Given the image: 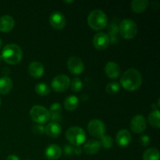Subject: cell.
Listing matches in <instances>:
<instances>
[{
	"mask_svg": "<svg viewBox=\"0 0 160 160\" xmlns=\"http://www.w3.org/2000/svg\"><path fill=\"white\" fill-rule=\"evenodd\" d=\"M147 128V120L144 116L136 115L131 119V129L136 134H141L144 132Z\"/></svg>",
	"mask_w": 160,
	"mask_h": 160,
	"instance_id": "11",
	"label": "cell"
},
{
	"mask_svg": "<svg viewBox=\"0 0 160 160\" xmlns=\"http://www.w3.org/2000/svg\"><path fill=\"white\" fill-rule=\"evenodd\" d=\"M2 105V100H1V98H0V106H1Z\"/></svg>",
	"mask_w": 160,
	"mask_h": 160,
	"instance_id": "37",
	"label": "cell"
},
{
	"mask_svg": "<svg viewBox=\"0 0 160 160\" xmlns=\"http://www.w3.org/2000/svg\"><path fill=\"white\" fill-rule=\"evenodd\" d=\"M33 131L35 134H45V127H43L42 125L38 124L36 126L34 127L33 128Z\"/></svg>",
	"mask_w": 160,
	"mask_h": 160,
	"instance_id": "31",
	"label": "cell"
},
{
	"mask_svg": "<svg viewBox=\"0 0 160 160\" xmlns=\"http://www.w3.org/2000/svg\"><path fill=\"white\" fill-rule=\"evenodd\" d=\"M120 90V84L118 82L112 81V82L108 83L106 86V91L109 95H116L118 93Z\"/></svg>",
	"mask_w": 160,
	"mask_h": 160,
	"instance_id": "26",
	"label": "cell"
},
{
	"mask_svg": "<svg viewBox=\"0 0 160 160\" xmlns=\"http://www.w3.org/2000/svg\"><path fill=\"white\" fill-rule=\"evenodd\" d=\"M6 160H20V158H19L17 156H16V155H10V156H8Z\"/></svg>",
	"mask_w": 160,
	"mask_h": 160,
	"instance_id": "34",
	"label": "cell"
},
{
	"mask_svg": "<svg viewBox=\"0 0 160 160\" xmlns=\"http://www.w3.org/2000/svg\"><path fill=\"white\" fill-rule=\"evenodd\" d=\"M49 23L54 29L61 30L65 28L67 20L62 12L56 11V12H53L50 16Z\"/></svg>",
	"mask_w": 160,
	"mask_h": 160,
	"instance_id": "12",
	"label": "cell"
},
{
	"mask_svg": "<svg viewBox=\"0 0 160 160\" xmlns=\"http://www.w3.org/2000/svg\"><path fill=\"white\" fill-rule=\"evenodd\" d=\"M12 88V81L9 77L0 78V94L6 95L11 92Z\"/></svg>",
	"mask_w": 160,
	"mask_h": 160,
	"instance_id": "20",
	"label": "cell"
},
{
	"mask_svg": "<svg viewBox=\"0 0 160 160\" xmlns=\"http://www.w3.org/2000/svg\"><path fill=\"white\" fill-rule=\"evenodd\" d=\"M148 0H134L131 2V9L136 13H142L148 8Z\"/></svg>",
	"mask_w": 160,
	"mask_h": 160,
	"instance_id": "21",
	"label": "cell"
},
{
	"mask_svg": "<svg viewBox=\"0 0 160 160\" xmlns=\"http://www.w3.org/2000/svg\"><path fill=\"white\" fill-rule=\"evenodd\" d=\"M66 138L72 145L80 147L86 140V133L83 128L72 127L66 132Z\"/></svg>",
	"mask_w": 160,
	"mask_h": 160,
	"instance_id": "5",
	"label": "cell"
},
{
	"mask_svg": "<svg viewBox=\"0 0 160 160\" xmlns=\"http://www.w3.org/2000/svg\"><path fill=\"white\" fill-rule=\"evenodd\" d=\"M28 73L32 78H40L45 73V68L42 62L38 61H33L28 66Z\"/></svg>",
	"mask_w": 160,
	"mask_h": 160,
	"instance_id": "13",
	"label": "cell"
},
{
	"mask_svg": "<svg viewBox=\"0 0 160 160\" xmlns=\"http://www.w3.org/2000/svg\"><path fill=\"white\" fill-rule=\"evenodd\" d=\"M63 151L66 156H71L73 152V148L71 145H65Z\"/></svg>",
	"mask_w": 160,
	"mask_h": 160,
	"instance_id": "32",
	"label": "cell"
},
{
	"mask_svg": "<svg viewBox=\"0 0 160 160\" xmlns=\"http://www.w3.org/2000/svg\"><path fill=\"white\" fill-rule=\"evenodd\" d=\"M67 67L72 74L79 75L84 71V64L78 56H71L67 61Z\"/></svg>",
	"mask_w": 160,
	"mask_h": 160,
	"instance_id": "9",
	"label": "cell"
},
{
	"mask_svg": "<svg viewBox=\"0 0 160 160\" xmlns=\"http://www.w3.org/2000/svg\"><path fill=\"white\" fill-rule=\"evenodd\" d=\"M15 26V20L11 16L4 15L0 17V31L3 33L10 32Z\"/></svg>",
	"mask_w": 160,
	"mask_h": 160,
	"instance_id": "16",
	"label": "cell"
},
{
	"mask_svg": "<svg viewBox=\"0 0 160 160\" xmlns=\"http://www.w3.org/2000/svg\"><path fill=\"white\" fill-rule=\"evenodd\" d=\"M64 2L65 3H73V1H65Z\"/></svg>",
	"mask_w": 160,
	"mask_h": 160,
	"instance_id": "36",
	"label": "cell"
},
{
	"mask_svg": "<svg viewBox=\"0 0 160 160\" xmlns=\"http://www.w3.org/2000/svg\"><path fill=\"white\" fill-rule=\"evenodd\" d=\"M61 132H62V128L58 123L51 122L45 127V133L52 138H56L59 137Z\"/></svg>",
	"mask_w": 160,
	"mask_h": 160,
	"instance_id": "19",
	"label": "cell"
},
{
	"mask_svg": "<svg viewBox=\"0 0 160 160\" xmlns=\"http://www.w3.org/2000/svg\"><path fill=\"white\" fill-rule=\"evenodd\" d=\"M106 125L102 120L94 119L89 121L88 124V131L89 134L97 138H101L106 133Z\"/></svg>",
	"mask_w": 160,
	"mask_h": 160,
	"instance_id": "7",
	"label": "cell"
},
{
	"mask_svg": "<svg viewBox=\"0 0 160 160\" xmlns=\"http://www.w3.org/2000/svg\"><path fill=\"white\" fill-rule=\"evenodd\" d=\"M92 42H93L94 47L97 50L102 51L108 48L110 44V38H109V36L106 33L98 32L94 36Z\"/></svg>",
	"mask_w": 160,
	"mask_h": 160,
	"instance_id": "10",
	"label": "cell"
},
{
	"mask_svg": "<svg viewBox=\"0 0 160 160\" xmlns=\"http://www.w3.org/2000/svg\"><path fill=\"white\" fill-rule=\"evenodd\" d=\"M148 121L152 127L159 129L160 128L159 109H153V110L148 114Z\"/></svg>",
	"mask_w": 160,
	"mask_h": 160,
	"instance_id": "22",
	"label": "cell"
},
{
	"mask_svg": "<svg viewBox=\"0 0 160 160\" xmlns=\"http://www.w3.org/2000/svg\"><path fill=\"white\" fill-rule=\"evenodd\" d=\"M70 88L71 90L74 92H81L83 88V83L79 78H74L70 81Z\"/></svg>",
	"mask_w": 160,
	"mask_h": 160,
	"instance_id": "28",
	"label": "cell"
},
{
	"mask_svg": "<svg viewBox=\"0 0 160 160\" xmlns=\"http://www.w3.org/2000/svg\"><path fill=\"white\" fill-rule=\"evenodd\" d=\"M70 84V79L65 74L57 75L53 78L51 86L56 92H63L68 89Z\"/></svg>",
	"mask_w": 160,
	"mask_h": 160,
	"instance_id": "8",
	"label": "cell"
},
{
	"mask_svg": "<svg viewBox=\"0 0 160 160\" xmlns=\"http://www.w3.org/2000/svg\"><path fill=\"white\" fill-rule=\"evenodd\" d=\"M140 142L143 146L146 147L148 145H150V142H151V139H150V137L148 135H142V137L140 138Z\"/></svg>",
	"mask_w": 160,
	"mask_h": 160,
	"instance_id": "30",
	"label": "cell"
},
{
	"mask_svg": "<svg viewBox=\"0 0 160 160\" xmlns=\"http://www.w3.org/2000/svg\"><path fill=\"white\" fill-rule=\"evenodd\" d=\"M73 152L75 155L78 156V155H81L82 153V149H81V147H76L75 148H73Z\"/></svg>",
	"mask_w": 160,
	"mask_h": 160,
	"instance_id": "33",
	"label": "cell"
},
{
	"mask_svg": "<svg viewBox=\"0 0 160 160\" xmlns=\"http://www.w3.org/2000/svg\"><path fill=\"white\" fill-rule=\"evenodd\" d=\"M105 73L110 79H116L121 73V69L117 62L109 61L105 66Z\"/></svg>",
	"mask_w": 160,
	"mask_h": 160,
	"instance_id": "14",
	"label": "cell"
},
{
	"mask_svg": "<svg viewBox=\"0 0 160 160\" xmlns=\"http://www.w3.org/2000/svg\"><path fill=\"white\" fill-rule=\"evenodd\" d=\"M30 116L34 122L38 124H45L50 120V112L48 109L40 105L32 106L30 110Z\"/></svg>",
	"mask_w": 160,
	"mask_h": 160,
	"instance_id": "6",
	"label": "cell"
},
{
	"mask_svg": "<svg viewBox=\"0 0 160 160\" xmlns=\"http://www.w3.org/2000/svg\"><path fill=\"white\" fill-rule=\"evenodd\" d=\"M2 46V41L1 38H0V49H1Z\"/></svg>",
	"mask_w": 160,
	"mask_h": 160,
	"instance_id": "35",
	"label": "cell"
},
{
	"mask_svg": "<svg viewBox=\"0 0 160 160\" xmlns=\"http://www.w3.org/2000/svg\"><path fill=\"white\" fill-rule=\"evenodd\" d=\"M131 141V134L127 129H121L116 135V142L120 147H127Z\"/></svg>",
	"mask_w": 160,
	"mask_h": 160,
	"instance_id": "15",
	"label": "cell"
},
{
	"mask_svg": "<svg viewBox=\"0 0 160 160\" xmlns=\"http://www.w3.org/2000/svg\"><path fill=\"white\" fill-rule=\"evenodd\" d=\"M1 57L6 63L17 65L23 58V51L17 44H8L3 48Z\"/></svg>",
	"mask_w": 160,
	"mask_h": 160,
	"instance_id": "2",
	"label": "cell"
},
{
	"mask_svg": "<svg viewBox=\"0 0 160 160\" xmlns=\"http://www.w3.org/2000/svg\"><path fill=\"white\" fill-rule=\"evenodd\" d=\"M45 157L49 160H57L62 156V149L59 145L52 144L45 148Z\"/></svg>",
	"mask_w": 160,
	"mask_h": 160,
	"instance_id": "17",
	"label": "cell"
},
{
	"mask_svg": "<svg viewBox=\"0 0 160 160\" xmlns=\"http://www.w3.org/2000/svg\"><path fill=\"white\" fill-rule=\"evenodd\" d=\"M99 142L101 143L102 146H103L106 149H109V148H112V145H113V139L109 135H106V134L103 135L100 138Z\"/></svg>",
	"mask_w": 160,
	"mask_h": 160,
	"instance_id": "27",
	"label": "cell"
},
{
	"mask_svg": "<svg viewBox=\"0 0 160 160\" xmlns=\"http://www.w3.org/2000/svg\"><path fill=\"white\" fill-rule=\"evenodd\" d=\"M35 92L36 93L41 96H45L50 93V88L48 87V84L45 83H38L35 86Z\"/></svg>",
	"mask_w": 160,
	"mask_h": 160,
	"instance_id": "25",
	"label": "cell"
},
{
	"mask_svg": "<svg viewBox=\"0 0 160 160\" xmlns=\"http://www.w3.org/2000/svg\"><path fill=\"white\" fill-rule=\"evenodd\" d=\"M50 115H56V114H61L62 112V106L59 103L55 102L51 105L49 108Z\"/></svg>",
	"mask_w": 160,
	"mask_h": 160,
	"instance_id": "29",
	"label": "cell"
},
{
	"mask_svg": "<svg viewBox=\"0 0 160 160\" xmlns=\"http://www.w3.org/2000/svg\"><path fill=\"white\" fill-rule=\"evenodd\" d=\"M88 24L94 31H101L108 24V17L101 9H95L88 17Z\"/></svg>",
	"mask_w": 160,
	"mask_h": 160,
	"instance_id": "3",
	"label": "cell"
},
{
	"mask_svg": "<svg viewBox=\"0 0 160 160\" xmlns=\"http://www.w3.org/2000/svg\"><path fill=\"white\" fill-rule=\"evenodd\" d=\"M79 99L75 95H70L64 100V107L67 110L73 111L78 107Z\"/></svg>",
	"mask_w": 160,
	"mask_h": 160,
	"instance_id": "23",
	"label": "cell"
},
{
	"mask_svg": "<svg viewBox=\"0 0 160 160\" xmlns=\"http://www.w3.org/2000/svg\"><path fill=\"white\" fill-rule=\"evenodd\" d=\"M160 153L156 148H149L143 154V160H159Z\"/></svg>",
	"mask_w": 160,
	"mask_h": 160,
	"instance_id": "24",
	"label": "cell"
},
{
	"mask_svg": "<svg viewBox=\"0 0 160 160\" xmlns=\"http://www.w3.org/2000/svg\"><path fill=\"white\" fill-rule=\"evenodd\" d=\"M1 60H2V57H1V56H0V62H1Z\"/></svg>",
	"mask_w": 160,
	"mask_h": 160,
	"instance_id": "38",
	"label": "cell"
},
{
	"mask_svg": "<svg viewBox=\"0 0 160 160\" xmlns=\"http://www.w3.org/2000/svg\"><path fill=\"white\" fill-rule=\"evenodd\" d=\"M142 84V75L134 68H130L123 73L120 78V84L127 91L138 90Z\"/></svg>",
	"mask_w": 160,
	"mask_h": 160,
	"instance_id": "1",
	"label": "cell"
},
{
	"mask_svg": "<svg viewBox=\"0 0 160 160\" xmlns=\"http://www.w3.org/2000/svg\"><path fill=\"white\" fill-rule=\"evenodd\" d=\"M138 31V28L137 23L131 19H124L120 22L119 26V32L120 35L127 40H131L135 38Z\"/></svg>",
	"mask_w": 160,
	"mask_h": 160,
	"instance_id": "4",
	"label": "cell"
},
{
	"mask_svg": "<svg viewBox=\"0 0 160 160\" xmlns=\"http://www.w3.org/2000/svg\"><path fill=\"white\" fill-rule=\"evenodd\" d=\"M102 145L98 140L91 139L88 141L84 145V151L88 155H95L101 150Z\"/></svg>",
	"mask_w": 160,
	"mask_h": 160,
	"instance_id": "18",
	"label": "cell"
}]
</instances>
